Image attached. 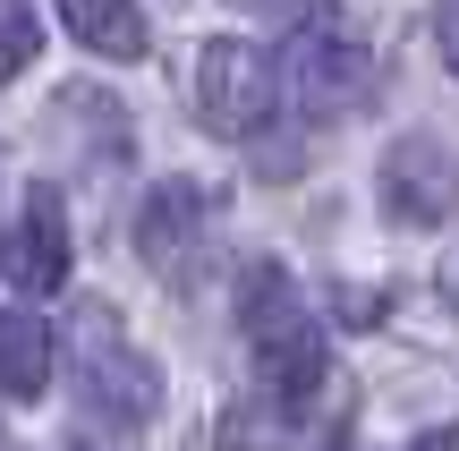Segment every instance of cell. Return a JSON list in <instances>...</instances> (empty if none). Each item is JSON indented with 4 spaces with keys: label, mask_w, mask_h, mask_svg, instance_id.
<instances>
[{
    "label": "cell",
    "mask_w": 459,
    "mask_h": 451,
    "mask_svg": "<svg viewBox=\"0 0 459 451\" xmlns=\"http://www.w3.org/2000/svg\"><path fill=\"white\" fill-rule=\"evenodd\" d=\"M281 111V60L255 43H238V34H221V43L196 51V119L213 136H264Z\"/></svg>",
    "instance_id": "3957f363"
},
{
    "label": "cell",
    "mask_w": 459,
    "mask_h": 451,
    "mask_svg": "<svg viewBox=\"0 0 459 451\" xmlns=\"http://www.w3.org/2000/svg\"><path fill=\"white\" fill-rule=\"evenodd\" d=\"M434 34H443V60L459 68V0H443V17H434Z\"/></svg>",
    "instance_id": "7c38bea8"
},
{
    "label": "cell",
    "mask_w": 459,
    "mask_h": 451,
    "mask_svg": "<svg viewBox=\"0 0 459 451\" xmlns=\"http://www.w3.org/2000/svg\"><path fill=\"white\" fill-rule=\"evenodd\" d=\"M213 451H281L273 409H230V418H221V435H213Z\"/></svg>",
    "instance_id": "8fae6325"
},
{
    "label": "cell",
    "mask_w": 459,
    "mask_h": 451,
    "mask_svg": "<svg viewBox=\"0 0 459 451\" xmlns=\"http://www.w3.org/2000/svg\"><path fill=\"white\" fill-rule=\"evenodd\" d=\"M0 273L26 299H51L68 282V204H60V187H26L17 221L0 230Z\"/></svg>",
    "instance_id": "52a82bcc"
},
{
    "label": "cell",
    "mask_w": 459,
    "mask_h": 451,
    "mask_svg": "<svg viewBox=\"0 0 459 451\" xmlns=\"http://www.w3.org/2000/svg\"><path fill=\"white\" fill-rule=\"evenodd\" d=\"M51 358H60V341H51V324L34 316V307L0 316V392H9V401H43Z\"/></svg>",
    "instance_id": "ba28073f"
},
{
    "label": "cell",
    "mask_w": 459,
    "mask_h": 451,
    "mask_svg": "<svg viewBox=\"0 0 459 451\" xmlns=\"http://www.w3.org/2000/svg\"><path fill=\"white\" fill-rule=\"evenodd\" d=\"M153 409H162L153 358L128 350L111 324H94V333H85V358H77V418L102 426V435H145Z\"/></svg>",
    "instance_id": "277c9868"
},
{
    "label": "cell",
    "mask_w": 459,
    "mask_h": 451,
    "mask_svg": "<svg viewBox=\"0 0 459 451\" xmlns=\"http://www.w3.org/2000/svg\"><path fill=\"white\" fill-rule=\"evenodd\" d=\"M60 17L94 60H145V43H153L136 0H60Z\"/></svg>",
    "instance_id": "9c48e42d"
},
{
    "label": "cell",
    "mask_w": 459,
    "mask_h": 451,
    "mask_svg": "<svg viewBox=\"0 0 459 451\" xmlns=\"http://www.w3.org/2000/svg\"><path fill=\"white\" fill-rule=\"evenodd\" d=\"M366 94H375L366 43L332 9H307L290 26V51H281V102H298L307 119H349V111H366Z\"/></svg>",
    "instance_id": "7a4b0ae2"
},
{
    "label": "cell",
    "mask_w": 459,
    "mask_h": 451,
    "mask_svg": "<svg viewBox=\"0 0 459 451\" xmlns=\"http://www.w3.org/2000/svg\"><path fill=\"white\" fill-rule=\"evenodd\" d=\"M34 51H43V17H34V0H0V85L26 77Z\"/></svg>",
    "instance_id": "30bf717a"
},
{
    "label": "cell",
    "mask_w": 459,
    "mask_h": 451,
    "mask_svg": "<svg viewBox=\"0 0 459 451\" xmlns=\"http://www.w3.org/2000/svg\"><path fill=\"white\" fill-rule=\"evenodd\" d=\"M238 324H247V350H255L264 367V392H273V409H315V392L332 384V350L324 333H315V307L298 299L290 265H273V256H255V265L238 273Z\"/></svg>",
    "instance_id": "6da1fadb"
},
{
    "label": "cell",
    "mask_w": 459,
    "mask_h": 451,
    "mask_svg": "<svg viewBox=\"0 0 459 451\" xmlns=\"http://www.w3.org/2000/svg\"><path fill=\"white\" fill-rule=\"evenodd\" d=\"M375 196L383 213L400 221V230H434V221L459 213V153L443 145V136H392V153H383L375 170Z\"/></svg>",
    "instance_id": "8992f818"
},
{
    "label": "cell",
    "mask_w": 459,
    "mask_h": 451,
    "mask_svg": "<svg viewBox=\"0 0 459 451\" xmlns=\"http://www.w3.org/2000/svg\"><path fill=\"white\" fill-rule=\"evenodd\" d=\"M213 221H221V196L196 179H162L145 204H136V256H145L162 282H196L204 247H213Z\"/></svg>",
    "instance_id": "5b68a950"
},
{
    "label": "cell",
    "mask_w": 459,
    "mask_h": 451,
    "mask_svg": "<svg viewBox=\"0 0 459 451\" xmlns=\"http://www.w3.org/2000/svg\"><path fill=\"white\" fill-rule=\"evenodd\" d=\"M409 451H459V426H426V435H417Z\"/></svg>",
    "instance_id": "4fadbf2b"
}]
</instances>
